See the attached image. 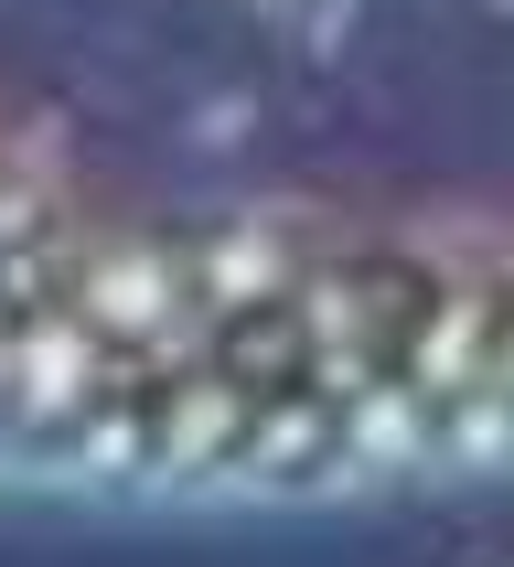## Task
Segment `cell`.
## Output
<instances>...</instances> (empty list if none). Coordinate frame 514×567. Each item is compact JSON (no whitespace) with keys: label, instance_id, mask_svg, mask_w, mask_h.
<instances>
[{"label":"cell","instance_id":"cell-1","mask_svg":"<svg viewBox=\"0 0 514 567\" xmlns=\"http://www.w3.org/2000/svg\"><path fill=\"white\" fill-rule=\"evenodd\" d=\"M482 472H514V0H0V493Z\"/></svg>","mask_w":514,"mask_h":567}]
</instances>
